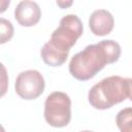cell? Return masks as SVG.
Here are the masks:
<instances>
[{"mask_svg":"<svg viewBox=\"0 0 132 132\" xmlns=\"http://www.w3.org/2000/svg\"><path fill=\"white\" fill-rule=\"evenodd\" d=\"M41 16L39 5L35 1H21L14 8V18L18 23L24 27H32L36 25Z\"/></svg>","mask_w":132,"mask_h":132,"instance_id":"8992f818","label":"cell"},{"mask_svg":"<svg viewBox=\"0 0 132 132\" xmlns=\"http://www.w3.org/2000/svg\"><path fill=\"white\" fill-rule=\"evenodd\" d=\"M72 1H57V5L60 6L61 8H66L70 5H72Z\"/></svg>","mask_w":132,"mask_h":132,"instance_id":"4fadbf2b","label":"cell"},{"mask_svg":"<svg viewBox=\"0 0 132 132\" xmlns=\"http://www.w3.org/2000/svg\"><path fill=\"white\" fill-rule=\"evenodd\" d=\"M82 23L75 14H67L60 20L58 28L41 48V58L46 65L58 67L64 64L70 48L82 34Z\"/></svg>","mask_w":132,"mask_h":132,"instance_id":"6da1fadb","label":"cell"},{"mask_svg":"<svg viewBox=\"0 0 132 132\" xmlns=\"http://www.w3.org/2000/svg\"><path fill=\"white\" fill-rule=\"evenodd\" d=\"M8 90V74L5 66L0 62V98L3 97Z\"/></svg>","mask_w":132,"mask_h":132,"instance_id":"8fae6325","label":"cell"},{"mask_svg":"<svg viewBox=\"0 0 132 132\" xmlns=\"http://www.w3.org/2000/svg\"><path fill=\"white\" fill-rule=\"evenodd\" d=\"M98 44L102 48V51L106 57L107 64H112L119 60V58L121 56V46L117 41L107 39V40L99 41Z\"/></svg>","mask_w":132,"mask_h":132,"instance_id":"ba28073f","label":"cell"},{"mask_svg":"<svg viewBox=\"0 0 132 132\" xmlns=\"http://www.w3.org/2000/svg\"><path fill=\"white\" fill-rule=\"evenodd\" d=\"M114 25L112 14L106 9H97L92 12L89 19V27L96 36H104L109 34Z\"/></svg>","mask_w":132,"mask_h":132,"instance_id":"52a82bcc","label":"cell"},{"mask_svg":"<svg viewBox=\"0 0 132 132\" xmlns=\"http://www.w3.org/2000/svg\"><path fill=\"white\" fill-rule=\"evenodd\" d=\"M44 119L55 128L66 127L71 120V100L66 93L54 92L44 102Z\"/></svg>","mask_w":132,"mask_h":132,"instance_id":"277c9868","label":"cell"},{"mask_svg":"<svg viewBox=\"0 0 132 132\" xmlns=\"http://www.w3.org/2000/svg\"><path fill=\"white\" fill-rule=\"evenodd\" d=\"M44 86L45 82L42 74L35 69H29L21 72L14 84L16 94L25 100L38 98L43 93Z\"/></svg>","mask_w":132,"mask_h":132,"instance_id":"5b68a950","label":"cell"},{"mask_svg":"<svg viewBox=\"0 0 132 132\" xmlns=\"http://www.w3.org/2000/svg\"><path fill=\"white\" fill-rule=\"evenodd\" d=\"M9 4H10L9 0H0V13L4 12L9 6Z\"/></svg>","mask_w":132,"mask_h":132,"instance_id":"7c38bea8","label":"cell"},{"mask_svg":"<svg viewBox=\"0 0 132 132\" xmlns=\"http://www.w3.org/2000/svg\"><path fill=\"white\" fill-rule=\"evenodd\" d=\"M0 132H5V129L1 124H0Z\"/></svg>","mask_w":132,"mask_h":132,"instance_id":"5bb4252c","label":"cell"},{"mask_svg":"<svg viewBox=\"0 0 132 132\" xmlns=\"http://www.w3.org/2000/svg\"><path fill=\"white\" fill-rule=\"evenodd\" d=\"M14 33V28L11 22L4 18H0V44L9 41Z\"/></svg>","mask_w":132,"mask_h":132,"instance_id":"30bf717a","label":"cell"},{"mask_svg":"<svg viewBox=\"0 0 132 132\" xmlns=\"http://www.w3.org/2000/svg\"><path fill=\"white\" fill-rule=\"evenodd\" d=\"M131 84L129 77L112 75L94 85L88 94L90 104L96 109H107L126 99H131Z\"/></svg>","mask_w":132,"mask_h":132,"instance_id":"7a4b0ae2","label":"cell"},{"mask_svg":"<svg viewBox=\"0 0 132 132\" xmlns=\"http://www.w3.org/2000/svg\"><path fill=\"white\" fill-rule=\"evenodd\" d=\"M80 132H93V131H90V130H85V131H80Z\"/></svg>","mask_w":132,"mask_h":132,"instance_id":"9a60e30c","label":"cell"},{"mask_svg":"<svg viewBox=\"0 0 132 132\" xmlns=\"http://www.w3.org/2000/svg\"><path fill=\"white\" fill-rule=\"evenodd\" d=\"M106 64V57L99 44H90L71 58L69 72L78 80H88L101 71Z\"/></svg>","mask_w":132,"mask_h":132,"instance_id":"3957f363","label":"cell"},{"mask_svg":"<svg viewBox=\"0 0 132 132\" xmlns=\"http://www.w3.org/2000/svg\"><path fill=\"white\" fill-rule=\"evenodd\" d=\"M131 119H132L131 107H126L118 112L116 122H117V126L121 130V132H132Z\"/></svg>","mask_w":132,"mask_h":132,"instance_id":"9c48e42d","label":"cell"}]
</instances>
